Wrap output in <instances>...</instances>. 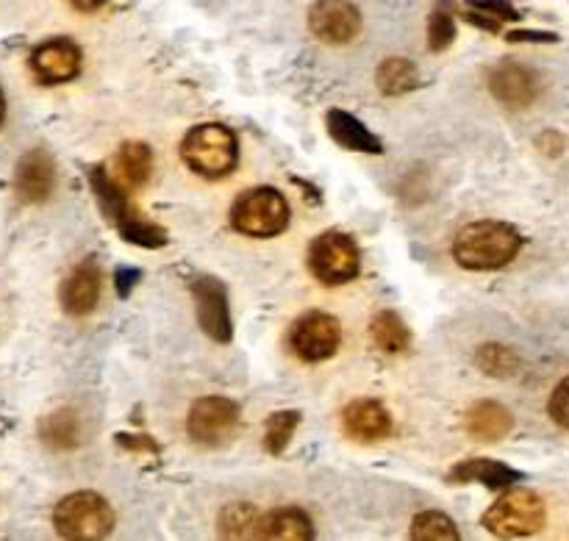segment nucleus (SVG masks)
<instances>
[{"instance_id": "nucleus-31", "label": "nucleus", "mask_w": 569, "mask_h": 541, "mask_svg": "<svg viewBox=\"0 0 569 541\" xmlns=\"http://www.w3.org/2000/svg\"><path fill=\"white\" fill-rule=\"evenodd\" d=\"M548 411H550V417H553L556 425H561L565 431H569V378H565V381L556 387Z\"/></svg>"}, {"instance_id": "nucleus-12", "label": "nucleus", "mask_w": 569, "mask_h": 541, "mask_svg": "<svg viewBox=\"0 0 569 541\" xmlns=\"http://www.w3.org/2000/svg\"><path fill=\"white\" fill-rule=\"evenodd\" d=\"M31 70L42 83H67L81 72V50L72 39H48L31 53Z\"/></svg>"}, {"instance_id": "nucleus-7", "label": "nucleus", "mask_w": 569, "mask_h": 541, "mask_svg": "<svg viewBox=\"0 0 569 541\" xmlns=\"http://www.w3.org/2000/svg\"><path fill=\"white\" fill-rule=\"evenodd\" d=\"M289 344L300 361L317 364L337 353L342 344V328H339L337 317L326 314V311H309L292 325Z\"/></svg>"}, {"instance_id": "nucleus-28", "label": "nucleus", "mask_w": 569, "mask_h": 541, "mask_svg": "<svg viewBox=\"0 0 569 541\" xmlns=\"http://www.w3.org/2000/svg\"><path fill=\"white\" fill-rule=\"evenodd\" d=\"M117 231H120V237L126 239V242L139 244V248H164V244H167L164 228L153 226V222H148V220H142L139 214H133L131 220L122 222Z\"/></svg>"}, {"instance_id": "nucleus-13", "label": "nucleus", "mask_w": 569, "mask_h": 541, "mask_svg": "<svg viewBox=\"0 0 569 541\" xmlns=\"http://www.w3.org/2000/svg\"><path fill=\"white\" fill-rule=\"evenodd\" d=\"M100 289H103V272H100L98 261H81L61 283V309L70 317L92 314L100 300Z\"/></svg>"}, {"instance_id": "nucleus-34", "label": "nucleus", "mask_w": 569, "mask_h": 541, "mask_svg": "<svg viewBox=\"0 0 569 541\" xmlns=\"http://www.w3.org/2000/svg\"><path fill=\"white\" fill-rule=\"evenodd\" d=\"M78 11H94L106 3V0H70Z\"/></svg>"}, {"instance_id": "nucleus-1", "label": "nucleus", "mask_w": 569, "mask_h": 541, "mask_svg": "<svg viewBox=\"0 0 569 541\" xmlns=\"http://www.w3.org/2000/svg\"><path fill=\"white\" fill-rule=\"evenodd\" d=\"M522 237L506 222L483 220L459 231L453 242V256L465 270H500L517 259Z\"/></svg>"}, {"instance_id": "nucleus-30", "label": "nucleus", "mask_w": 569, "mask_h": 541, "mask_svg": "<svg viewBox=\"0 0 569 541\" xmlns=\"http://www.w3.org/2000/svg\"><path fill=\"white\" fill-rule=\"evenodd\" d=\"M467 3H470L476 11H483V14L495 17L498 22L520 20V11H517L509 0H467Z\"/></svg>"}, {"instance_id": "nucleus-10", "label": "nucleus", "mask_w": 569, "mask_h": 541, "mask_svg": "<svg viewBox=\"0 0 569 541\" xmlns=\"http://www.w3.org/2000/svg\"><path fill=\"white\" fill-rule=\"evenodd\" d=\"M194 309H198V322L214 342H231L233 322L231 309H228V294L217 278H198L192 283Z\"/></svg>"}, {"instance_id": "nucleus-16", "label": "nucleus", "mask_w": 569, "mask_h": 541, "mask_svg": "<svg viewBox=\"0 0 569 541\" xmlns=\"http://www.w3.org/2000/svg\"><path fill=\"white\" fill-rule=\"evenodd\" d=\"M465 428L476 442H500L511 433L515 420H511V411L506 405L495 403V400H481L467 411Z\"/></svg>"}, {"instance_id": "nucleus-19", "label": "nucleus", "mask_w": 569, "mask_h": 541, "mask_svg": "<svg viewBox=\"0 0 569 541\" xmlns=\"http://www.w3.org/2000/svg\"><path fill=\"white\" fill-rule=\"evenodd\" d=\"M450 481L453 483H483L489 489H511L517 481H522V472L511 470V467L500 464L492 459H470L461 461L459 467L450 470Z\"/></svg>"}, {"instance_id": "nucleus-35", "label": "nucleus", "mask_w": 569, "mask_h": 541, "mask_svg": "<svg viewBox=\"0 0 569 541\" xmlns=\"http://www.w3.org/2000/svg\"><path fill=\"white\" fill-rule=\"evenodd\" d=\"M6 120V98H3V89H0V126Z\"/></svg>"}, {"instance_id": "nucleus-33", "label": "nucleus", "mask_w": 569, "mask_h": 541, "mask_svg": "<svg viewBox=\"0 0 569 541\" xmlns=\"http://www.w3.org/2000/svg\"><path fill=\"white\" fill-rule=\"evenodd\" d=\"M509 42H542V44H550V42H559V37L550 31H509Z\"/></svg>"}, {"instance_id": "nucleus-17", "label": "nucleus", "mask_w": 569, "mask_h": 541, "mask_svg": "<svg viewBox=\"0 0 569 541\" xmlns=\"http://www.w3.org/2000/svg\"><path fill=\"white\" fill-rule=\"evenodd\" d=\"M328 133L337 139L342 148L356 150V153H383V144L359 117L348 114L342 109H331L326 117Z\"/></svg>"}, {"instance_id": "nucleus-8", "label": "nucleus", "mask_w": 569, "mask_h": 541, "mask_svg": "<svg viewBox=\"0 0 569 541\" xmlns=\"http://www.w3.org/2000/svg\"><path fill=\"white\" fill-rule=\"evenodd\" d=\"M239 425V405L228 398H203L189 409V437L206 448L228 442Z\"/></svg>"}, {"instance_id": "nucleus-18", "label": "nucleus", "mask_w": 569, "mask_h": 541, "mask_svg": "<svg viewBox=\"0 0 569 541\" xmlns=\"http://www.w3.org/2000/svg\"><path fill=\"white\" fill-rule=\"evenodd\" d=\"M315 537L311 520L300 509H278L267 511L259 517V528H256V539H272V541H306Z\"/></svg>"}, {"instance_id": "nucleus-27", "label": "nucleus", "mask_w": 569, "mask_h": 541, "mask_svg": "<svg viewBox=\"0 0 569 541\" xmlns=\"http://www.w3.org/2000/svg\"><path fill=\"white\" fill-rule=\"evenodd\" d=\"M411 539L420 541H459V531L450 517L439 514V511H426L411 525Z\"/></svg>"}, {"instance_id": "nucleus-22", "label": "nucleus", "mask_w": 569, "mask_h": 541, "mask_svg": "<svg viewBox=\"0 0 569 541\" xmlns=\"http://www.w3.org/2000/svg\"><path fill=\"white\" fill-rule=\"evenodd\" d=\"M370 333H372V342L378 344V350H383V353L389 355L406 353L411 344L409 328H406V322L400 320L395 311H381V314L372 320Z\"/></svg>"}, {"instance_id": "nucleus-3", "label": "nucleus", "mask_w": 569, "mask_h": 541, "mask_svg": "<svg viewBox=\"0 0 569 541\" xmlns=\"http://www.w3.org/2000/svg\"><path fill=\"white\" fill-rule=\"evenodd\" d=\"M53 528L61 539H106L114 531V511H111V505L94 492L67 494V498L53 509Z\"/></svg>"}, {"instance_id": "nucleus-20", "label": "nucleus", "mask_w": 569, "mask_h": 541, "mask_svg": "<svg viewBox=\"0 0 569 541\" xmlns=\"http://www.w3.org/2000/svg\"><path fill=\"white\" fill-rule=\"evenodd\" d=\"M150 172H153V153L144 142H126L117 153L114 172L111 176L122 183V187H144L150 181Z\"/></svg>"}, {"instance_id": "nucleus-14", "label": "nucleus", "mask_w": 569, "mask_h": 541, "mask_svg": "<svg viewBox=\"0 0 569 541\" xmlns=\"http://www.w3.org/2000/svg\"><path fill=\"white\" fill-rule=\"evenodd\" d=\"M489 89L509 109H526L537 100L539 78L537 72L517 64V61H503V64L489 72Z\"/></svg>"}, {"instance_id": "nucleus-25", "label": "nucleus", "mask_w": 569, "mask_h": 541, "mask_svg": "<svg viewBox=\"0 0 569 541\" xmlns=\"http://www.w3.org/2000/svg\"><path fill=\"white\" fill-rule=\"evenodd\" d=\"M476 364L492 378H511L520 370V355L506 344H481L476 350Z\"/></svg>"}, {"instance_id": "nucleus-6", "label": "nucleus", "mask_w": 569, "mask_h": 541, "mask_svg": "<svg viewBox=\"0 0 569 541\" xmlns=\"http://www.w3.org/2000/svg\"><path fill=\"white\" fill-rule=\"evenodd\" d=\"M309 267L317 281L339 287L359 275V248L348 233L326 231L309 250Z\"/></svg>"}, {"instance_id": "nucleus-5", "label": "nucleus", "mask_w": 569, "mask_h": 541, "mask_svg": "<svg viewBox=\"0 0 569 541\" xmlns=\"http://www.w3.org/2000/svg\"><path fill=\"white\" fill-rule=\"evenodd\" d=\"M231 222L239 233L256 239L278 237L289 226V206L278 189L261 187L250 189L233 203Z\"/></svg>"}, {"instance_id": "nucleus-23", "label": "nucleus", "mask_w": 569, "mask_h": 541, "mask_svg": "<svg viewBox=\"0 0 569 541\" xmlns=\"http://www.w3.org/2000/svg\"><path fill=\"white\" fill-rule=\"evenodd\" d=\"M259 517L261 514L250 503H231L222 509L217 520V533L222 539H256Z\"/></svg>"}, {"instance_id": "nucleus-9", "label": "nucleus", "mask_w": 569, "mask_h": 541, "mask_svg": "<svg viewBox=\"0 0 569 541\" xmlns=\"http://www.w3.org/2000/svg\"><path fill=\"white\" fill-rule=\"evenodd\" d=\"M309 28L328 44H348L361 31V11L350 0H317L309 9Z\"/></svg>"}, {"instance_id": "nucleus-2", "label": "nucleus", "mask_w": 569, "mask_h": 541, "mask_svg": "<svg viewBox=\"0 0 569 541\" xmlns=\"http://www.w3.org/2000/svg\"><path fill=\"white\" fill-rule=\"evenodd\" d=\"M181 159L187 161L189 170L206 178H226L237 167L239 148L231 128L206 122V126L192 128L181 142Z\"/></svg>"}, {"instance_id": "nucleus-24", "label": "nucleus", "mask_w": 569, "mask_h": 541, "mask_svg": "<svg viewBox=\"0 0 569 541\" xmlns=\"http://www.w3.org/2000/svg\"><path fill=\"white\" fill-rule=\"evenodd\" d=\"M376 78L383 94H406L420 87V72L409 59H387L378 67Z\"/></svg>"}, {"instance_id": "nucleus-29", "label": "nucleus", "mask_w": 569, "mask_h": 541, "mask_svg": "<svg viewBox=\"0 0 569 541\" xmlns=\"http://www.w3.org/2000/svg\"><path fill=\"white\" fill-rule=\"evenodd\" d=\"M456 39V20L450 11L437 9L431 17H428V48L433 53H442L445 48H450Z\"/></svg>"}, {"instance_id": "nucleus-32", "label": "nucleus", "mask_w": 569, "mask_h": 541, "mask_svg": "<svg viewBox=\"0 0 569 541\" xmlns=\"http://www.w3.org/2000/svg\"><path fill=\"white\" fill-rule=\"evenodd\" d=\"M139 278H142V272L139 270H131V267H120V270L114 272V289L120 298H128L131 294V289L137 287Z\"/></svg>"}, {"instance_id": "nucleus-15", "label": "nucleus", "mask_w": 569, "mask_h": 541, "mask_svg": "<svg viewBox=\"0 0 569 541\" xmlns=\"http://www.w3.org/2000/svg\"><path fill=\"white\" fill-rule=\"evenodd\" d=\"M342 428L356 442H378L392 433V417L378 400H353L345 405Z\"/></svg>"}, {"instance_id": "nucleus-11", "label": "nucleus", "mask_w": 569, "mask_h": 541, "mask_svg": "<svg viewBox=\"0 0 569 541\" xmlns=\"http://www.w3.org/2000/svg\"><path fill=\"white\" fill-rule=\"evenodd\" d=\"M56 187V161L48 150H28L14 170V192L22 203H44Z\"/></svg>"}, {"instance_id": "nucleus-26", "label": "nucleus", "mask_w": 569, "mask_h": 541, "mask_svg": "<svg viewBox=\"0 0 569 541\" xmlns=\"http://www.w3.org/2000/svg\"><path fill=\"white\" fill-rule=\"evenodd\" d=\"M300 425V414L298 411H276V414L267 420L264 428V448L270 455H281L283 450L289 448L292 442L295 431Z\"/></svg>"}, {"instance_id": "nucleus-21", "label": "nucleus", "mask_w": 569, "mask_h": 541, "mask_svg": "<svg viewBox=\"0 0 569 541\" xmlns=\"http://www.w3.org/2000/svg\"><path fill=\"white\" fill-rule=\"evenodd\" d=\"M39 437L50 450H72L81 444V417L72 409H59L39 422Z\"/></svg>"}, {"instance_id": "nucleus-4", "label": "nucleus", "mask_w": 569, "mask_h": 541, "mask_svg": "<svg viewBox=\"0 0 569 541\" xmlns=\"http://www.w3.org/2000/svg\"><path fill=\"white\" fill-rule=\"evenodd\" d=\"M548 511L542 498L531 489H509L492 509L483 514V528L500 539L533 537L545 528Z\"/></svg>"}]
</instances>
